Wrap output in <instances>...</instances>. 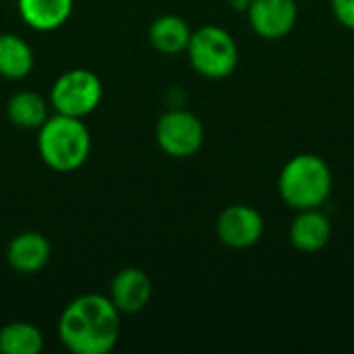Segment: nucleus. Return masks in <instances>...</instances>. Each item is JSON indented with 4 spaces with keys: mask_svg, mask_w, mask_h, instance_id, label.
<instances>
[{
    "mask_svg": "<svg viewBox=\"0 0 354 354\" xmlns=\"http://www.w3.org/2000/svg\"><path fill=\"white\" fill-rule=\"evenodd\" d=\"M120 334L118 309L100 295H83L75 299L60 315V342L75 354L110 353Z\"/></svg>",
    "mask_w": 354,
    "mask_h": 354,
    "instance_id": "nucleus-1",
    "label": "nucleus"
},
{
    "mask_svg": "<svg viewBox=\"0 0 354 354\" xmlns=\"http://www.w3.org/2000/svg\"><path fill=\"white\" fill-rule=\"evenodd\" d=\"M332 189V168L317 153L292 156L278 174V195L295 212L328 205Z\"/></svg>",
    "mask_w": 354,
    "mask_h": 354,
    "instance_id": "nucleus-2",
    "label": "nucleus"
},
{
    "mask_svg": "<svg viewBox=\"0 0 354 354\" xmlns=\"http://www.w3.org/2000/svg\"><path fill=\"white\" fill-rule=\"evenodd\" d=\"M37 147L41 160L56 172L77 170L89 156L91 137L81 118L58 114L39 127Z\"/></svg>",
    "mask_w": 354,
    "mask_h": 354,
    "instance_id": "nucleus-3",
    "label": "nucleus"
},
{
    "mask_svg": "<svg viewBox=\"0 0 354 354\" xmlns=\"http://www.w3.org/2000/svg\"><path fill=\"white\" fill-rule=\"evenodd\" d=\"M187 54L191 66L205 79H226L230 77L241 60L239 44L230 31L218 25H203L191 33Z\"/></svg>",
    "mask_w": 354,
    "mask_h": 354,
    "instance_id": "nucleus-4",
    "label": "nucleus"
},
{
    "mask_svg": "<svg viewBox=\"0 0 354 354\" xmlns=\"http://www.w3.org/2000/svg\"><path fill=\"white\" fill-rule=\"evenodd\" d=\"M102 100V81L95 73L73 68L62 73L52 87V106L58 114L83 118L91 114Z\"/></svg>",
    "mask_w": 354,
    "mask_h": 354,
    "instance_id": "nucleus-5",
    "label": "nucleus"
},
{
    "mask_svg": "<svg viewBox=\"0 0 354 354\" xmlns=\"http://www.w3.org/2000/svg\"><path fill=\"white\" fill-rule=\"evenodd\" d=\"M156 139L164 153L172 158H191L201 149L205 131L193 112L185 108H172L158 120Z\"/></svg>",
    "mask_w": 354,
    "mask_h": 354,
    "instance_id": "nucleus-6",
    "label": "nucleus"
},
{
    "mask_svg": "<svg viewBox=\"0 0 354 354\" xmlns=\"http://www.w3.org/2000/svg\"><path fill=\"white\" fill-rule=\"evenodd\" d=\"M263 232L266 220L261 212L247 203L228 205L216 220V234L230 249H251L261 241Z\"/></svg>",
    "mask_w": 354,
    "mask_h": 354,
    "instance_id": "nucleus-7",
    "label": "nucleus"
},
{
    "mask_svg": "<svg viewBox=\"0 0 354 354\" xmlns=\"http://www.w3.org/2000/svg\"><path fill=\"white\" fill-rule=\"evenodd\" d=\"M245 12L251 29L270 41L290 35L299 21L297 0H251Z\"/></svg>",
    "mask_w": 354,
    "mask_h": 354,
    "instance_id": "nucleus-8",
    "label": "nucleus"
},
{
    "mask_svg": "<svg viewBox=\"0 0 354 354\" xmlns=\"http://www.w3.org/2000/svg\"><path fill=\"white\" fill-rule=\"evenodd\" d=\"M332 239V222L324 207L297 212L288 228L290 245L305 255H315L328 247Z\"/></svg>",
    "mask_w": 354,
    "mask_h": 354,
    "instance_id": "nucleus-9",
    "label": "nucleus"
},
{
    "mask_svg": "<svg viewBox=\"0 0 354 354\" xmlns=\"http://www.w3.org/2000/svg\"><path fill=\"white\" fill-rule=\"evenodd\" d=\"M151 299V280L137 268L120 270L110 284V301L122 313H137L145 309Z\"/></svg>",
    "mask_w": 354,
    "mask_h": 354,
    "instance_id": "nucleus-10",
    "label": "nucleus"
},
{
    "mask_svg": "<svg viewBox=\"0 0 354 354\" xmlns=\"http://www.w3.org/2000/svg\"><path fill=\"white\" fill-rule=\"evenodd\" d=\"M8 266L21 274L39 272L50 259V243L39 232H23L17 234L6 251Z\"/></svg>",
    "mask_w": 354,
    "mask_h": 354,
    "instance_id": "nucleus-11",
    "label": "nucleus"
},
{
    "mask_svg": "<svg viewBox=\"0 0 354 354\" xmlns=\"http://www.w3.org/2000/svg\"><path fill=\"white\" fill-rule=\"evenodd\" d=\"M19 12L29 27L52 31L68 21L73 0H19Z\"/></svg>",
    "mask_w": 354,
    "mask_h": 354,
    "instance_id": "nucleus-12",
    "label": "nucleus"
},
{
    "mask_svg": "<svg viewBox=\"0 0 354 354\" xmlns=\"http://www.w3.org/2000/svg\"><path fill=\"white\" fill-rule=\"evenodd\" d=\"M189 23L178 15H162L149 27V41L162 54H180L187 52L191 39Z\"/></svg>",
    "mask_w": 354,
    "mask_h": 354,
    "instance_id": "nucleus-13",
    "label": "nucleus"
},
{
    "mask_svg": "<svg viewBox=\"0 0 354 354\" xmlns=\"http://www.w3.org/2000/svg\"><path fill=\"white\" fill-rule=\"evenodd\" d=\"M33 68L31 46L12 33L0 35V75L6 79H25Z\"/></svg>",
    "mask_w": 354,
    "mask_h": 354,
    "instance_id": "nucleus-14",
    "label": "nucleus"
},
{
    "mask_svg": "<svg viewBox=\"0 0 354 354\" xmlns=\"http://www.w3.org/2000/svg\"><path fill=\"white\" fill-rule=\"evenodd\" d=\"M8 120L19 129H39L48 120V104L35 91H19L8 100Z\"/></svg>",
    "mask_w": 354,
    "mask_h": 354,
    "instance_id": "nucleus-15",
    "label": "nucleus"
},
{
    "mask_svg": "<svg viewBox=\"0 0 354 354\" xmlns=\"http://www.w3.org/2000/svg\"><path fill=\"white\" fill-rule=\"evenodd\" d=\"M44 346L41 332L25 322H12L0 330V353L37 354Z\"/></svg>",
    "mask_w": 354,
    "mask_h": 354,
    "instance_id": "nucleus-16",
    "label": "nucleus"
},
{
    "mask_svg": "<svg viewBox=\"0 0 354 354\" xmlns=\"http://www.w3.org/2000/svg\"><path fill=\"white\" fill-rule=\"evenodd\" d=\"M332 12L336 17V21L354 31V0H330Z\"/></svg>",
    "mask_w": 354,
    "mask_h": 354,
    "instance_id": "nucleus-17",
    "label": "nucleus"
},
{
    "mask_svg": "<svg viewBox=\"0 0 354 354\" xmlns=\"http://www.w3.org/2000/svg\"><path fill=\"white\" fill-rule=\"evenodd\" d=\"M249 2H251V0H230V4H232L236 10H247Z\"/></svg>",
    "mask_w": 354,
    "mask_h": 354,
    "instance_id": "nucleus-18",
    "label": "nucleus"
}]
</instances>
